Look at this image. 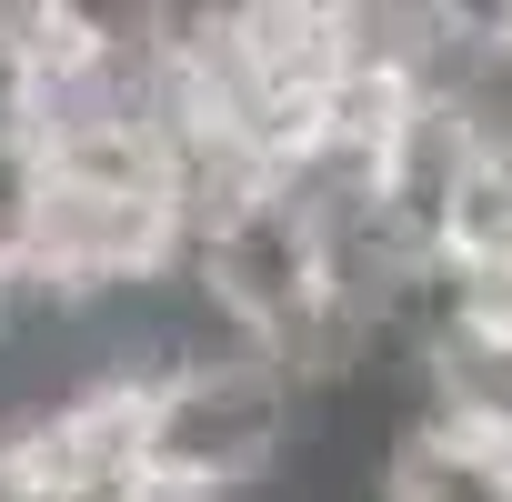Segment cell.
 Masks as SVG:
<instances>
[{
    "instance_id": "obj_4",
    "label": "cell",
    "mask_w": 512,
    "mask_h": 502,
    "mask_svg": "<svg viewBox=\"0 0 512 502\" xmlns=\"http://www.w3.org/2000/svg\"><path fill=\"white\" fill-rule=\"evenodd\" d=\"M41 201H51V181H41V151H31V141H0V282H11V272H31Z\"/></svg>"
},
{
    "instance_id": "obj_3",
    "label": "cell",
    "mask_w": 512,
    "mask_h": 502,
    "mask_svg": "<svg viewBox=\"0 0 512 502\" xmlns=\"http://www.w3.org/2000/svg\"><path fill=\"white\" fill-rule=\"evenodd\" d=\"M422 412L482 432V442H512V342H422Z\"/></svg>"
},
{
    "instance_id": "obj_5",
    "label": "cell",
    "mask_w": 512,
    "mask_h": 502,
    "mask_svg": "<svg viewBox=\"0 0 512 502\" xmlns=\"http://www.w3.org/2000/svg\"><path fill=\"white\" fill-rule=\"evenodd\" d=\"M502 151H512V141H502Z\"/></svg>"
},
{
    "instance_id": "obj_1",
    "label": "cell",
    "mask_w": 512,
    "mask_h": 502,
    "mask_svg": "<svg viewBox=\"0 0 512 502\" xmlns=\"http://www.w3.org/2000/svg\"><path fill=\"white\" fill-rule=\"evenodd\" d=\"M292 432H302V392L262 352H231V362H201L141 392V472L201 502L262 492L292 462Z\"/></svg>"
},
{
    "instance_id": "obj_2",
    "label": "cell",
    "mask_w": 512,
    "mask_h": 502,
    "mask_svg": "<svg viewBox=\"0 0 512 502\" xmlns=\"http://www.w3.org/2000/svg\"><path fill=\"white\" fill-rule=\"evenodd\" d=\"M372 502H512V442H482V432L422 412V422L382 452Z\"/></svg>"
}]
</instances>
